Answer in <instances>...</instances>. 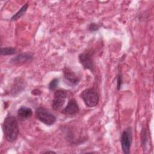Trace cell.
I'll list each match as a JSON object with an SVG mask.
<instances>
[{"label": "cell", "instance_id": "obj_1", "mask_svg": "<svg viewBox=\"0 0 154 154\" xmlns=\"http://www.w3.org/2000/svg\"><path fill=\"white\" fill-rule=\"evenodd\" d=\"M2 130L5 140L10 142H14L19 135V129L17 121L13 116H7L2 123Z\"/></svg>", "mask_w": 154, "mask_h": 154}, {"label": "cell", "instance_id": "obj_2", "mask_svg": "<svg viewBox=\"0 0 154 154\" xmlns=\"http://www.w3.org/2000/svg\"><path fill=\"white\" fill-rule=\"evenodd\" d=\"M85 105L89 108L96 106L99 101V96L97 91L93 88H89L84 90L80 94Z\"/></svg>", "mask_w": 154, "mask_h": 154}, {"label": "cell", "instance_id": "obj_3", "mask_svg": "<svg viewBox=\"0 0 154 154\" xmlns=\"http://www.w3.org/2000/svg\"><path fill=\"white\" fill-rule=\"evenodd\" d=\"M35 116L42 123L48 126H51L56 122V117L46 108L38 107L35 110Z\"/></svg>", "mask_w": 154, "mask_h": 154}, {"label": "cell", "instance_id": "obj_4", "mask_svg": "<svg viewBox=\"0 0 154 154\" xmlns=\"http://www.w3.org/2000/svg\"><path fill=\"white\" fill-rule=\"evenodd\" d=\"M94 52L91 50H86L78 55V60L81 64L85 69L93 72L94 70L93 55Z\"/></svg>", "mask_w": 154, "mask_h": 154}, {"label": "cell", "instance_id": "obj_5", "mask_svg": "<svg viewBox=\"0 0 154 154\" xmlns=\"http://www.w3.org/2000/svg\"><path fill=\"white\" fill-rule=\"evenodd\" d=\"M132 141V135L131 128L128 127L123 131L120 137L121 146L124 153L128 154L130 153Z\"/></svg>", "mask_w": 154, "mask_h": 154}, {"label": "cell", "instance_id": "obj_6", "mask_svg": "<svg viewBox=\"0 0 154 154\" xmlns=\"http://www.w3.org/2000/svg\"><path fill=\"white\" fill-rule=\"evenodd\" d=\"M66 97L67 93L65 90L62 89L55 90L51 105L53 109L55 111L60 110L63 107Z\"/></svg>", "mask_w": 154, "mask_h": 154}, {"label": "cell", "instance_id": "obj_7", "mask_svg": "<svg viewBox=\"0 0 154 154\" xmlns=\"http://www.w3.org/2000/svg\"><path fill=\"white\" fill-rule=\"evenodd\" d=\"M63 73L64 80L66 84L71 87H74L79 84L81 80L80 76L69 67H64Z\"/></svg>", "mask_w": 154, "mask_h": 154}, {"label": "cell", "instance_id": "obj_8", "mask_svg": "<svg viewBox=\"0 0 154 154\" xmlns=\"http://www.w3.org/2000/svg\"><path fill=\"white\" fill-rule=\"evenodd\" d=\"M34 59V56L31 53L29 52H23L20 53L14 57L12 58L10 63L13 65L20 66L25 63L31 61Z\"/></svg>", "mask_w": 154, "mask_h": 154}, {"label": "cell", "instance_id": "obj_9", "mask_svg": "<svg viewBox=\"0 0 154 154\" xmlns=\"http://www.w3.org/2000/svg\"><path fill=\"white\" fill-rule=\"evenodd\" d=\"M79 111V106L75 99H71L68 102L66 106L63 109L62 112L67 116H73Z\"/></svg>", "mask_w": 154, "mask_h": 154}, {"label": "cell", "instance_id": "obj_10", "mask_svg": "<svg viewBox=\"0 0 154 154\" xmlns=\"http://www.w3.org/2000/svg\"><path fill=\"white\" fill-rule=\"evenodd\" d=\"M32 115V110L29 107L22 106L17 110V117L21 121H25L29 119Z\"/></svg>", "mask_w": 154, "mask_h": 154}, {"label": "cell", "instance_id": "obj_11", "mask_svg": "<svg viewBox=\"0 0 154 154\" xmlns=\"http://www.w3.org/2000/svg\"><path fill=\"white\" fill-rule=\"evenodd\" d=\"M25 88V82L22 78H16L10 91L12 95H16L22 92Z\"/></svg>", "mask_w": 154, "mask_h": 154}, {"label": "cell", "instance_id": "obj_12", "mask_svg": "<svg viewBox=\"0 0 154 154\" xmlns=\"http://www.w3.org/2000/svg\"><path fill=\"white\" fill-rule=\"evenodd\" d=\"M28 8V4H24L19 10L17 13H16L11 18V21H16L19 18H20L26 11L27 9Z\"/></svg>", "mask_w": 154, "mask_h": 154}, {"label": "cell", "instance_id": "obj_13", "mask_svg": "<svg viewBox=\"0 0 154 154\" xmlns=\"http://www.w3.org/2000/svg\"><path fill=\"white\" fill-rule=\"evenodd\" d=\"M16 52V49L11 46H6L1 48V55H11Z\"/></svg>", "mask_w": 154, "mask_h": 154}, {"label": "cell", "instance_id": "obj_14", "mask_svg": "<svg viewBox=\"0 0 154 154\" xmlns=\"http://www.w3.org/2000/svg\"><path fill=\"white\" fill-rule=\"evenodd\" d=\"M141 145L143 149H145L147 142V132L146 129L143 128L141 132Z\"/></svg>", "mask_w": 154, "mask_h": 154}, {"label": "cell", "instance_id": "obj_15", "mask_svg": "<svg viewBox=\"0 0 154 154\" xmlns=\"http://www.w3.org/2000/svg\"><path fill=\"white\" fill-rule=\"evenodd\" d=\"M59 84V79L58 78H54L49 84L48 88L50 90L54 91L55 90Z\"/></svg>", "mask_w": 154, "mask_h": 154}, {"label": "cell", "instance_id": "obj_16", "mask_svg": "<svg viewBox=\"0 0 154 154\" xmlns=\"http://www.w3.org/2000/svg\"><path fill=\"white\" fill-rule=\"evenodd\" d=\"M100 26V25L94 22H92L89 24L88 26V29L90 32H95L99 29Z\"/></svg>", "mask_w": 154, "mask_h": 154}, {"label": "cell", "instance_id": "obj_17", "mask_svg": "<svg viewBox=\"0 0 154 154\" xmlns=\"http://www.w3.org/2000/svg\"><path fill=\"white\" fill-rule=\"evenodd\" d=\"M122 84V75L120 73H119L117 76V88L118 90H119L121 88Z\"/></svg>", "mask_w": 154, "mask_h": 154}, {"label": "cell", "instance_id": "obj_18", "mask_svg": "<svg viewBox=\"0 0 154 154\" xmlns=\"http://www.w3.org/2000/svg\"><path fill=\"white\" fill-rule=\"evenodd\" d=\"M31 94L34 96H40L42 94V91L38 88H35L31 91Z\"/></svg>", "mask_w": 154, "mask_h": 154}, {"label": "cell", "instance_id": "obj_19", "mask_svg": "<svg viewBox=\"0 0 154 154\" xmlns=\"http://www.w3.org/2000/svg\"><path fill=\"white\" fill-rule=\"evenodd\" d=\"M44 153H55V152H54V151H46V152H43Z\"/></svg>", "mask_w": 154, "mask_h": 154}]
</instances>
